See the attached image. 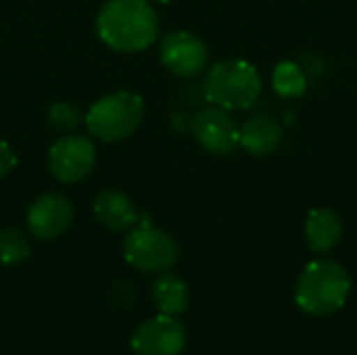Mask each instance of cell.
Instances as JSON below:
<instances>
[{"label":"cell","mask_w":357,"mask_h":355,"mask_svg":"<svg viewBox=\"0 0 357 355\" xmlns=\"http://www.w3.org/2000/svg\"><path fill=\"white\" fill-rule=\"evenodd\" d=\"M272 86L282 98H299L307 90V75L301 65L293 61H282L274 67Z\"/></svg>","instance_id":"cell-15"},{"label":"cell","mask_w":357,"mask_h":355,"mask_svg":"<svg viewBox=\"0 0 357 355\" xmlns=\"http://www.w3.org/2000/svg\"><path fill=\"white\" fill-rule=\"evenodd\" d=\"M351 293L347 270L333 259L310 262L295 287V303L310 316H333L345 308Z\"/></svg>","instance_id":"cell-2"},{"label":"cell","mask_w":357,"mask_h":355,"mask_svg":"<svg viewBox=\"0 0 357 355\" xmlns=\"http://www.w3.org/2000/svg\"><path fill=\"white\" fill-rule=\"evenodd\" d=\"M92 211L96 220L113 232H123L136 226L138 222V211L132 203L130 197H126L119 190H102L94 197Z\"/></svg>","instance_id":"cell-12"},{"label":"cell","mask_w":357,"mask_h":355,"mask_svg":"<svg viewBox=\"0 0 357 355\" xmlns=\"http://www.w3.org/2000/svg\"><path fill=\"white\" fill-rule=\"evenodd\" d=\"M205 98L226 111L249 109L261 94L259 71L241 59H228L215 63L203 82Z\"/></svg>","instance_id":"cell-3"},{"label":"cell","mask_w":357,"mask_h":355,"mask_svg":"<svg viewBox=\"0 0 357 355\" xmlns=\"http://www.w3.org/2000/svg\"><path fill=\"white\" fill-rule=\"evenodd\" d=\"M73 222V205L59 192H46L36 199L27 211V228L40 241L61 236Z\"/></svg>","instance_id":"cell-10"},{"label":"cell","mask_w":357,"mask_h":355,"mask_svg":"<svg viewBox=\"0 0 357 355\" xmlns=\"http://www.w3.org/2000/svg\"><path fill=\"white\" fill-rule=\"evenodd\" d=\"M153 2H159V4H167V2H172V0H153Z\"/></svg>","instance_id":"cell-19"},{"label":"cell","mask_w":357,"mask_h":355,"mask_svg":"<svg viewBox=\"0 0 357 355\" xmlns=\"http://www.w3.org/2000/svg\"><path fill=\"white\" fill-rule=\"evenodd\" d=\"M155 308L165 316H180L188 310L190 291L188 285L176 274H161L151 289Z\"/></svg>","instance_id":"cell-14"},{"label":"cell","mask_w":357,"mask_h":355,"mask_svg":"<svg viewBox=\"0 0 357 355\" xmlns=\"http://www.w3.org/2000/svg\"><path fill=\"white\" fill-rule=\"evenodd\" d=\"M29 239L25 232L6 228L0 230V266H17L29 257Z\"/></svg>","instance_id":"cell-16"},{"label":"cell","mask_w":357,"mask_h":355,"mask_svg":"<svg viewBox=\"0 0 357 355\" xmlns=\"http://www.w3.org/2000/svg\"><path fill=\"white\" fill-rule=\"evenodd\" d=\"M192 132L197 142L211 155L224 157L238 146L241 128L234 117L222 107H203L192 119Z\"/></svg>","instance_id":"cell-9"},{"label":"cell","mask_w":357,"mask_h":355,"mask_svg":"<svg viewBox=\"0 0 357 355\" xmlns=\"http://www.w3.org/2000/svg\"><path fill=\"white\" fill-rule=\"evenodd\" d=\"M282 142V128L276 119L268 115H255L247 119L241 128L238 146H243L253 157H268L272 155Z\"/></svg>","instance_id":"cell-13"},{"label":"cell","mask_w":357,"mask_h":355,"mask_svg":"<svg viewBox=\"0 0 357 355\" xmlns=\"http://www.w3.org/2000/svg\"><path fill=\"white\" fill-rule=\"evenodd\" d=\"M17 167V155L10 149V144H6L4 140H0V178L8 176L13 169Z\"/></svg>","instance_id":"cell-18"},{"label":"cell","mask_w":357,"mask_h":355,"mask_svg":"<svg viewBox=\"0 0 357 355\" xmlns=\"http://www.w3.org/2000/svg\"><path fill=\"white\" fill-rule=\"evenodd\" d=\"M121 251L130 266L149 274L167 272L176 266L180 257V247L174 241V236L153 226L132 230L123 239Z\"/></svg>","instance_id":"cell-5"},{"label":"cell","mask_w":357,"mask_h":355,"mask_svg":"<svg viewBox=\"0 0 357 355\" xmlns=\"http://www.w3.org/2000/svg\"><path fill=\"white\" fill-rule=\"evenodd\" d=\"M144 119V100L140 94L119 90L111 92L86 111V128L102 142H119L132 136Z\"/></svg>","instance_id":"cell-4"},{"label":"cell","mask_w":357,"mask_h":355,"mask_svg":"<svg viewBox=\"0 0 357 355\" xmlns=\"http://www.w3.org/2000/svg\"><path fill=\"white\" fill-rule=\"evenodd\" d=\"M130 343L136 355H180L186 347V328L176 316L159 314L142 322Z\"/></svg>","instance_id":"cell-7"},{"label":"cell","mask_w":357,"mask_h":355,"mask_svg":"<svg viewBox=\"0 0 357 355\" xmlns=\"http://www.w3.org/2000/svg\"><path fill=\"white\" fill-rule=\"evenodd\" d=\"M96 165V146L86 136H61L48 151L50 174L63 184H75L90 176Z\"/></svg>","instance_id":"cell-6"},{"label":"cell","mask_w":357,"mask_h":355,"mask_svg":"<svg viewBox=\"0 0 357 355\" xmlns=\"http://www.w3.org/2000/svg\"><path fill=\"white\" fill-rule=\"evenodd\" d=\"M96 33L117 52H140L157 40L159 17L146 0H109L96 17Z\"/></svg>","instance_id":"cell-1"},{"label":"cell","mask_w":357,"mask_h":355,"mask_svg":"<svg viewBox=\"0 0 357 355\" xmlns=\"http://www.w3.org/2000/svg\"><path fill=\"white\" fill-rule=\"evenodd\" d=\"M86 119V113L71 103H54L48 109V126L56 132H73Z\"/></svg>","instance_id":"cell-17"},{"label":"cell","mask_w":357,"mask_h":355,"mask_svg":"<svg viewBox=\"0 0 357 355\" xmlns=\"http://www.w3.org/2000/svg\"><path fill=\"white\" fill-rule=\"evenodd\" d=\"M161 63L167 71L178 77H197L207 67V46L190 31H172L161 40L159 46Z\"/></svg>","instance_id":"cell-8"},{"label":"cell","mask_w":357,"mask_h":355,"mask_svg":"<svg viewBox=\"0 0 357 355\" xmlns=\"http://www.w3.org/2000/svg\"><path fill=\"white\" fill-rule=\"evenodd\" d=\"M343 239V220L328 207H318L307 213L305 220V243L316 255H326Z\"/></svg>","instance_id":"cell-11"}]
</instances>
